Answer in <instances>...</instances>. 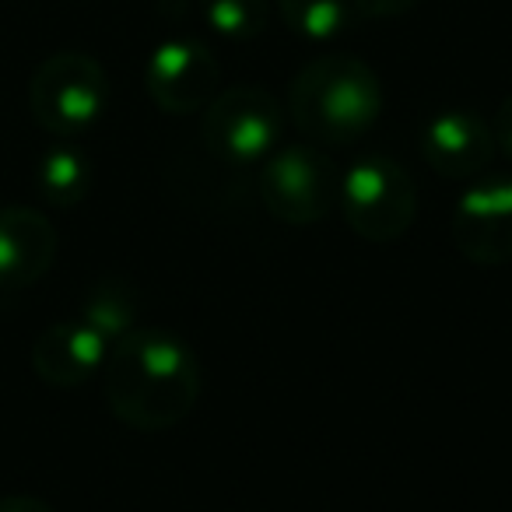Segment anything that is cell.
<instances>
[{
    "mask_svg": "<svg viewBox=\"0 0 512 512\" xmlns=\"http://www.w3.org/2000/svg\"><path fill=\"white\" fill-rule=\"evenodd\" d=\"M200 362L183 337L137 327L109 348L102 365L106 404L137 432H165L193 411L200 397Z\"/></svg>",
    "mask_w": 512,
    "mask_h": 512,
    "instance_id": "6da1fadb",
    "label": "cell"
},
{
    "mask_svg": "<svg viewBox=\"0 0 512 512\" xmlns=\"http://www.w3.org/2000/svg\"><path fill=\"white\" fill-rule=\"evenodd\" d=\"M288 109L295 127L313 141L351 144L383 113V85L365 60L327 53L295 74Z\"/></svg>",
    "mask_w": 512,
    "mask_h": 512,
    "instance_id": "7a4b0ae2",
    "label": "cell"
},
{
    "mask_svg": "<svg viewBox=\"0 0 512 512\" xmlns=\"http://www.w3.org/2000/svg\"><path fill=\"white\" fill-rule=\"evenodd\" d=\"M109 106V78L88 53L64 50L46 57L29 81V113L46 134L78 137L102 120Z\"/></svg>",
    "mask_w": 512,
    "mask_h": 512,
    "instance_id": "3957f363",
    "label": "cell"
},
{
    "mask_svg": "<svg viewBox=\"0 0 512 512\" xmlns=\"http://www.w3.org/2000/svg\"><path fill=\"white\" fill-rule=\"evenodd\" d=\"M348 225L369 242H393L414 225L418 186L390 155H365L348 165L337 190Z\"/></svg>",
    "mask_w": 512,
    "mask_h": 512,
    "instance_id": "277c9868",
    "label": "cell"
},
{
    "mask_svg": "<svg viewBox=\"0 0 512 512\" xmlns=\"http://www.w3.org/2000/svg\"><path fill=\"white\" fill-rule=\"evenodd\" d=\"M204 144L211 155L232 165L264 162L285 134V109L267 88L239 85L218 92L204 106V123H200Z\"/></svg>",
    "mask_w": 512,
    "mask_h": 512,
    "instance_id": "5b68a950",
    "label": "cell"
},
{
    "mask_svg": "<svg viewBox=\"0 0 512 512\" xmlns=\"http://www.w3.org/2000/svg\"><path fill=\"white\" fill-rule=\"evenodd\" d=\"M341 172L323 151L309 144L274 148L260 169V197L264 207L285 225H316L337 207Z\"/></svg>",
    "mask_w": 512,
    "mask_h": 512,
    "instance_id": "8992f818",
    "label": "cell"
},
{
    "mask_svg": "<svg viewBox=\"0 0 512 512\" xmlns=\"http://www.w3.org/2000/svg\"><path fill=\"white\" fill-rule=\"evenodd\" d=\"M144 85L162 113L190 116L221 92V67L197 39H165L148 57Z\"/></svg>",
    "mask_w": 512,
    "mask_h": 512,
    "instance_id": "52a82bcc",
    "label": "cell"
},
{
    "mask_svg": "<svg viewBox=\"0 0 512 512\" xmlns=\"http://www.w3.org/2000/svg\"><path fill=\"white\" fill-rule=\"evenodd\" d=\"M453 239L474 264L512 260V179H477L453 211Z\"/></svg>",
    "mask_w": 512,
    "mask_h": 512,
    "instance_id": "ba28073f",
    "label": "cell"
},
{
    "mask_svg": "<svg viewBox=\"0 0 512 512\" xmlns=\"http://www.w3.org/2000/svg\"><path fill=\"white\" fill-rule=\"evenodd\" d=\"M57 260V228L36 207H0V292L43 281Z\"/></svg>",
    "mask_w": 512,
    "mask_h": 512,
    "instance_id": "9c48e42d",
    "label": "cell"
},
{
    "mask_svg": "<svg viewBox=\"0 0 512 512\" xmlns=\"http://www.w3.org/2000/svg\"><path fill=\"white\" fill-rule=\"evenodd\" d=\"M109 355V341L92 330L85 320H60L50 323L32 344V369L46 386L57 390H74L99 376Z\"/></svg>",
    "mask_w": 512,
    "mask_h": 512,
    "instance_id": "30bf717a",
    "label": "cell"
},
{
    "mask_svg": "<svg viewBox=\"0 0 512 512\" xmlns=\"http://www.w3.org/2000/svg\"><path fill=\"white\" fill-rule=\"evenodd\" d=\"M428 165L446 179H474L495 158V134L470 109H446L432 116L421 134Z\"/></svg>",
    "mask_w": 512,
    "mask_h": 512,
    "instance_id": "8fae6325",
    "label": "cell"
},
{
    "mask_svg": "<svg viewBox=\"0 0 512 512\" xmlns=\"http://www.w3.org/2000/svg\"><path fill=\"white\" fill-rule=\"evenodd\" d=\"M137 316H141V299L123 278H102L81 299L78 320H85L92 330H99L113 348L120 337L137 330Z\"/></svg>",
    "mask_w": 512,
    "mask_h": 512,
    "instance_id": "7c38bea8",
    "label": "cell"
},
{
    "mask_svg": "<svg viewBox=\"0 0 512 512\" xmlns=\"http://www.w3.org/2000/svg\"><path fill=\"white\" fill-rule=\"evenodd\" d=\"M36 186L46 204L78 207L92 190V162L74 144H53L36 169Z\"/></svg>",
    "mask_w": 512,
    "mask_h": 512,
    "instance_id": "4fadbf2b",
    "label": "cell"
},
{
    "mask_svg": "<svg viewBox=\"0 0 512 512\" xmlns=\"http://www.w3.org/2000/svg\"><path fill=\"white\" fill-rule=\"evenodd\" d=\"M278 11L295 36L309 43H330L355 25L351 0H278Z\"/></svg>",
    "mask_w": 512,
    "mask_h": 512,
    "instance_id": "5bb4252c",
    "label": "cell"
},
{
    "mask_svg": "<svg viewBox=\"0 0 512 512\" xmlns=\"http://www.w3.org/2000/svg\"><path fill=\"white\" fill-rule=\"evenodd\" d=\"M200 11L218 36L235 39V43L256 39L267 29V18H271L267 0H200Z\"/></svg>",
    "mask_w": 512,
    "mask_h": 512,
    "instance_id": "9a60e30c",
    "label": "cell"
},
{
    "mask_svg": "<svg viewBox=\"0 0 512 512\" xmlns=\"http://www.w3.org/2000/svg\"><path fill=\"white\" fill-rule=\"evenodd\" d=\"M418 0H351L358 18H397L411 11Z\"/></svg>",
    "mask_w": 512,
    "mask_h": 512,
    "instance_id": "2e32d148",
    "label": "cell"
},
{
    "mask_svg": "<svg viewBox=\"0 0 512 512\" xmlns=\"http://www.w3.org/2000/svg\"><path fill=\"white\" fill-rule=\"evenodd\" d=\"M491 134H495V148H502L512 158V95L498 106L495 123H491Z\"/></svg>",
    "mask_w": 512,
    "mask_h": 512,
    "instance_id": "e0dca14e",
    "label": "cell"
},
{
    "mask_svg": "<svg viewBox=\"0 0 512 512\" xmlns=\"http://www.w3.org/2000/svg\"><path fill=\"white\" fill-rule=\"evenodd\" d=\"M0 512H57L50 502L36 495H22V491H8V495H0Z\"/></svg>",
    "mask_w": 512,
    "mask_h": 512,
    "instance_id": "ac0fdd59",
    "label": "cell"
}]
</instances>
